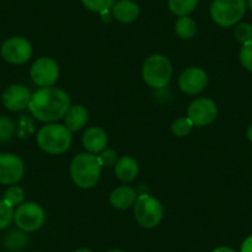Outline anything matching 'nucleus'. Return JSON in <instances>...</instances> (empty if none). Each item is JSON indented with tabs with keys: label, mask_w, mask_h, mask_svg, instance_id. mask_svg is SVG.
Here are the masks:
<instances>
[{
	"label": "nucleus",
	"mask_w": 252,
	"mask_h": 252,
	"mask_svg": "<svg viewBox=\"0 0 252 252\" xmlns=\"http://www.w3.org/2000/svg\"><path fill=\"white\" fill-rule=\"evenodd\" d=\"M69 108V96L66 92L55 87H45L36 91L29 104L31 114L43 123H53L64 118Z\"/></svg>",
	"instance_id": "obj_1"
},
{
	"label": "nucleus",
	"mask_w": 252,
	"mask_h": 252,
	"mask_svg": "<svg viewBox=\"0 0 252 252\" xmlns=\"http://www.w3.org/2000/svg\"><path fill=\"white\" fill-rule=\"evenodd\" d=\"M71 177L79 188H93L98 183L101 173V164L98 156L93 154H79L71 162Z\"/></svg>",
	"instance_id": "obj_2"
},
{
	"label": "nucleus",
	"mask_w": 252,
	"mask_h": 252,
	"mask_svg": "<svg viewBox=\"0 0 252 252\" xmlns=\"http://www.w3.org/2000/svg\"><path fill=\"white\" fill-rule=\"evenodd\" d=\"M37 144L47 154H63L71 147L72 131L62 124H47L37 132Z\"/></svg>",
	"instance_id": "obj_3"
},
{
	"label": "nucleus",
	"mask_w": 252,
	"mask_h": 252,
	"mask_svg": "<svg viewBox=\"0 0 252 252\" xmlns=\"http://www.w3.org/2000/svg\"><path fill=\"white\" fill-rule=\"evenodd\" d=\"M172 66L168 58L162 55H154L147 58L142 67V78L151 88L161 89L169 83Z\"/></svg>",
	"instance_id": "obj_4"
},
{
	"label": "nucleus",
	"mask_w": 252,
	"mask_h": 252,
	"mask_svg": "<svg viewBox=\"0 0 252 252\" xmlns=\"http://www.w3.org/2000/svg\"><path fill=\"white\" fill-rule=\"evenodd\" d=\"M246 5V0H214L210 6V15L219 26L230 28L241 20Z\"/></svg>",
	"instance_id": "obj_5"
},
{
	"label": "nucleus",
	"mask_w": 252,
	"mask_h": 252,
	"mask_svg": "<svg viewBox=\"0 0 252 252\" xmlns=\"http://www.w3.org/2000/svg\"><path fill=\"white\" fill-rule=\"evenodd\" d=\"M134 214L136 221L146 229L156 227L163 217V207L156 198L151 195H139L134 204Z\"/></svg>",
	"instance_id": "obj_6"
},
{
	"label": "nucleus",
	"mask_w": 252,
	"mask_h": 252,
	"mask_svg": "<svg viewBox=\"0 0 252 252\" xmlns=\"http://www.w3.org/2000/svg\"><path fill=\"white\" fill-rule=\"evenodd\" d=\"M14 221L23 231H36L45 221V212L37 203H23L14 210Z\"/></svg>",
	"instance_id": "obj_7"
},
{
	"label": "nucleus",
	"mask_w": 252,
	"mask_h": 252,
	"mask_svg": "<svg viewBox=\"0 0 252 252\" xmlns=\"http://www.w3.org/2000/svg\"><path fill=\"white\" fill-rule=\"evenodd\" d=\"M31 79L36 86L45 88L51 87L57 82L60 76V69L56 61L48 57H41L33 62L30 71Z\"/></svg>",
	"instance_id": "obj_8"
},
{
	"label": "nucleus",
	"mask_w": 252,
	"mask_h": 252,
	"mask_svg": "<svg viewBox=\"0 0 252 252\" xmlns=\"http://www.w3.org/2000/svg\"><path fill=\"white\" fill-rule=\"evenodd\" d=\"M32 46L24 37H11L1 46V57L11 64H23L31 58Z\"/></svg>",
	"instance_id": "obj_9"
},
{
	"label": "nucleus",
	"mask_w": 252,
	"mask_h": 252,
	"mask_svg": "<svg viewBox=\"0 0 252 252\" xmlns=\"http://www.w3.org/2000/svg\"><path fill=\"white\" fill-rule=\"evenodd\" d=\"M23 159L14 154H0V183L13 186L24 176Z\"/></svg>",
	"instance_id": "obj_10"
},
{
	"label": "nucleus",
	"mask_w": 252,
	"mask_h": 252,
	"mask_svg": "<svg viewBox=\"0 0 252 252\" xmlns=\"http://www.w3.org/2000/svg\"><path fill=\"white\" fill-rule=\"evenodd\" d=\"M218 108L212 99L199 98L188 108V118L195 126H207L215 120Z\"/></svg>",
	"instance_id": "obj_11"
},
{
	"label": "nucleus",
	"mask_w": 252,
	"mask_h": 252,
	"mask_svg": "<svg viewBox=\"0 0 252 252\" xmlns=\"http://www.w3.org/2000/svg\"><path fill=\"white\" fill-rule=\"evenodd\" d=\"M208 83V76L204 69L199 67H189L179 76L178 86L181 91L186 94L200 93Z\"/></svg>",
	"instance_id": "obj_12"
},
{
	"label": "nucleus",
	"mask_w": 252,
	"mask_h": 252,
	"mask_svg": "<svg viewBox=\"0 0 252 252\" xmlns=\"http://www.w3.org/2000/svg\"><path fill=\"white\" fill-rule=\"evenodd\" d=\"M31 95L32 94L26 87L20 86V84H14V86L8 87L4 91L3 95H1V101L8 110L20 111L23 109L29 108Z\"/></svg>",
	"instance_id": "obj_13"
},
{
	"label": "nucleus",
	"mask_w": 252,
	"mask_h": 252,
	"mask_svg": "<svg viewBox=\"0 0 252 252\" xmlns=\"http://www.w3.org/2000/svg\"><path fill=\"white\" fill-rule=\"evenodd\" d=\"M108 144V135L100 127H89L83 135V146L89 154H100Z\"/></svg>",
	"instance_id": "obj_14"
},
{
	"label": "nucleus",
	"mask_w": 252,
	"mask_h": 252,
	"mask_svg": "<svg viewBox=\"0 0 252 252\" xmlns=\"http://www.w3.org/2000/svg\"><path fill=\"white\" fill-rule=\"evenodd\" d=\"M111 11L116 20L124 24H129L139 18L140 8L132 0H119V1H115Z\"/></svg>",
	"instance_id": "obj_15"
},
{
	"label": "nucleus",
	"mask_w": 252,
	"mask_h": 252,
	"mask_svg": "<svg viewBox=\"0 0 252 252\" xmlns=\"http://www.w3.org/2000/svg\"><path fill=\"white\" fill-rule=\"evenodd\" d=\"M137 199V194L135 189L127 186H121L114 189L110 194V204L116 209H129L135 204Z\"/></svg>",
	"instance_id": "obj_16"
},
{
	"label": "nucleus",
	"mask_w": 252,
	"mask_h": 252,
	"mask_svg": "<svg viewBox=\"0 0 252 252\" xmlns=\"http://www.w3.org/2000/svg\"><path fill=\"white\" fill-rule=\"evenodd\" d=\"M115 174L123 182L134 181L139 174V164L132 157H121L115 163Z\"/></svg>",
	"instance_id": "obj_17"
},
{
	"label": "nucleus",
	"mask_w": 252,
	"mask_h": 252,
	"mask_svg": "<svg viewBox=\"0 0 252 252\" xmlns=\"http://www.w3.org/2000/svg\"><path fill=\"white\" fill-rule=\"evenodd\" d=\"M88 118V110L83 105H73L68 109L64 115V121L71 131H78L86 126Z\"/></svg>",
	"instance_id": "obj_18"
},
{
	"label": "nucleus",
	"mask_w": 252,
	"mask_h": 252,
	"mask_svg": "<svg viewBox=\"0 0 252 252\" xmlns=\"http://www.w3.org/2000/svg\"><path fill=\"white\" fill-rule=\"evenodd\" d=\"M174 31L179 38L190 40L192 37H194L195 32H197V25L193 19L188 18V16H182L176 21Z\"/></svg>",
	"instance_id": "obj_19"
},
{
	"label": "nucleus",
	"mask_w": 252,
	"mask_h": 252,
	"mask_svg": "<svg viewBox=\"0 0 252 252\" xmlns=\"http://www.w3.org/2000/svg\"><path fill=\"white\" fill-rule=\"evenodd\" d=\"M198 5V0H168L169 10L174 15L188 16Z\"/></svg>",
	"instance_id": "obj_20"
},
{
	"label": "nucleus",
	"mask_w": 252,
	"mask_h": 252,
	"mask_svg": "<svg viewBox=\"0 0 252 252\" xmlns=\"http://www.w3.org/2000/svg\"><path fill=\"white\" fill-rule=\"evenodd\" d=\"M29 239L26 235L24 234L23 230L21 231H11L9 232L4 240V246L6 250L11 252H19L26 246Z\"/></svg>",
	"instance_id": "obj_21"
},
{
	"label": "nucleus",
	"mask_w": 252,
	"mask_h": 252,
	"mask_svg": "<svg viewBox=\"0 0 252 252\" xmlns=\"http://www.w3.org/2000/svg\"><path fill=\"white\" fill-rule=\"evenodd\" d=\"M24 198H25V192L24 189L19 186H10L4 193L3 199L11 207H19L23 204Z\"/></svg>",
	"instance_id": "obj_22"
},
{
	"label": "nucleus",
	"mask_w": 252,
	"mask_h": 252,
	"mask_svg": "<svg viewBox=\"0 0 252 252\" xmlns=\"http://www.w3.org/2000/svg\"><path fill=\"white\" fill-rule=\"evenodd\" d=\"M15 134V124L8 116H0V142L10 141Z\"/></svg>",
	"instance_id": "obj_23"
},
{
	"label": "nucleus",
	"mask_w": 252,
	"mask_h": 252,
	"mask_svg": "<svg viewBox=\"0 0 252 252\" xmlns=\"http://www.w3.org/2000/svg\"><path fill=\"white\" fill-rule=\"evenodd\" d=\"M193 127V123L189 120V118H178L172 124V132L177 137H184L190 132Z\"/></svg>",
	"instance_id": "obj_24"
},
{
	"label": "nucleus",
	"mask_w": 252,
	"mask_h": 252,
	"mask_svg": "<svg viewBox=\"0 0 252 252\" xmlns=\"http://www.w3.org/2000/svg\"><path fill=\"white\" fill-rule=\"evenodd\" d=\"M83 5L94 13H104L113 8L115 0H82Z\"/></svg>",
	"instance_id": "obj_25"
},
{
	"label": "nucleus",
	"mask_w": 252,
	"mask_h": 252,
	"mask_svg": "<svg viewBox=\"0 0 252 252\" xmlns=\"http://www.w3.org/2000/svg\"><path fill=\"white\" fill-rule=\"evenodd\" d=\"M14 220V208L4 199H0V230H4Z\"/></svg>",
	"instance_id": "obj_26"
},
{
	"label": "nucleus",
	"mask_w": 252,
	"mask_h": 252,
	"mask_svg": "<svg viewBox=\"0 0 252 252\" xmlns=\"http://www.w3.org/2000/svg\"><path fill=\"white\" fill-rule=\"evenodd\" d=\"M235 37L242 45L252 42V25L247 23H241L235 28Z\"/></svg>",
	"instance_id": "obj_27"
},
{
	"label": "nucleus",
	"mask_w": 252,
	"mask_h": 252,
	"mask_svg": "<svg viewBox=\"0 0 252 252\" xmlns=\"http://www.w3.org/2000/svg\"><path fill=\"white\" fill-rule=\"evenodd\" d=\"M240 62L245 69L252 72V42L242 45L241 51H240Z\"/></svg>",
	"instance_id": "obj_28"
},
{
	"label": "nucleus",
	"mask_w": 252,
	"mask_h": 252,
	"mask_svg": "<svg viewBox=\"0 0 252 252\" xmlns=\"http://www.w3.org/2000/svg\"><path fill=\"white\" fill-rule=\"evenodd\" d=\"M98 158L101 167H111L115 166V163L118 162V155L114 150H104L103 152H100V156H98Z\"/></svg>",
	"instance_id": "obj_29"
},
{
	"label": "nucleus",
	"mask_w": 252,
	"mask_h": 252,
	"mask_svg": "<svg viewBox=\"0 0 252 252\" xmlns=\"http://www.w3.org/2000/svg\"><path fill=\"white\" fill-rule=\"evenodd\" d=\"M241 252H252V236L247 237L241 246Z\"/></svg>",
	"instance_id": "obj_30"
},
{
	"label": "nucleus",
	"mask_w": 252,
	"mask_h": 252,
	"mask_svg": "<svg viewBox=\"0 0 252 252\" xmlns=\"http://www.w3.org/2000/svg\"><path fill=\"white\" fill-rule=\"evenodd\" d=\"M213 252H235V251L232 249H230V247L221 246V247H218V249H215Z\"/></svg>",
	"instance_id": "obj_31"
},
{
	"label": "nucleus",
	"mask_w": 252,
	"mask_h": 252,
	"mask_svg": "<svg viewBox=\"0 0 252 252\" xmlns=\"http://www.w3.org/2000/svg\"><path fill=\"white\" fill-rule=\"evenodd\" d=\"M247 139L252 142V125L247 129Z\"/></svg>",
	"instance_id": "obj_32"
},
{
	"label": "nucleus",
	"mask_w": 252,
	"mask_h": 252,
	"mask_svg": "<svg viewBox=\"0 0 252 252\" xmlns=\"http://www.w3.org/2000/svg\"><path fill=\"white\" fill-rule=\"evenodd\" d=\"M74 252H92L91 250H87V249H81V250H77V251Z\"/></svg>",
	"instance_id": "obj_33"
},
{
	"label": "nucleus",
	"mask_w": 252,
	"mask_h": 252,
	"mask_svg": "<svg viewBox=\"0 0 252 252\" xmlns=\"http://www.w3.org/2000/svg\"><path fill=\"white\" fill-rule=\"evenodd\" d=\"M247 5H249L250 10L252 11V0H247Z\"/></svg>",
	"instance_id": "obj_34"
},
{
	"label": "nucleus",
	"mask_w": 252,
	"mask_h": 252,
	"mask_svg": "<svg viewBox=\"0 0 252 252\" xmlns=\"http://www.w3.org/2000/svg\"><path fill=\"white\" fill-rule=\"evenodd\" d=\"M108 252H125V251H121V250H110Z\"/></svg>",
	"instance_id": "obj_35"
}]
</instances>
